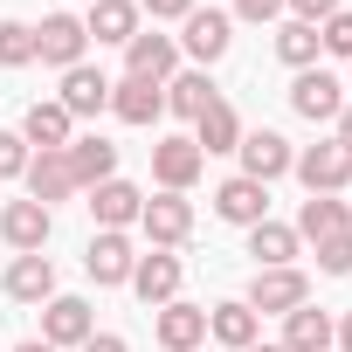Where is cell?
I'll list each match as a JSON object with an SVG mask.
<instances>
[{
	"mask_svg": "<svg viewBox=\"0 0 352 352\" xmlns=\"http://www.w3.org/2000/svg\"><path fill=\"white\" fill-rule=\"evenodd\" d=\"M69 173H76V187L90 194V187H104V180H118V145L111 138H69Z\"/></svg>",
	"mask_w": 352,
	"mask_h": 352,
	"instance_id": "cell-21",
	"label": "cell"
},
{
	"mask_svg": "<svg viewBox=\"0 0 352 352\" xmlns=\"http://www.w3.org/2000/svg\"><path fill=\"white\" fill-rule=\"evenodd\" d=\"M290 173H297L311 194H345V187H352V152H345L338 138H324V145H304V152L290 159Z\"/></svg>",
	"mask_w": 352,
	"mask_h": 352,
	"instance_id": "cell-3",
	"label": "cell"
},
{
	"mask_svg": "<svg viewBox=\"0 0 352 352\" xmlns=\"http://www.w3.org/2000/svg\"><path fill=\"white\" fill-rule=\"evenodd\" d=\"M173 42H180V56H194V69H214V63L228 56V42H235V21H228L221 8H194Z\"/></svg>",
	"mask_w": 352,
	"mask_h": 352,
	"instance_id": "cell-1",
	"label": "cell"
},
{
	"mask_svg": "<svg viewBox=\"0 0 352 352\" xmlns=\"http://www.w3.org/2000/svg\"><path fill=\"white\" fill-rule=\"evenodd\" d=\"M131 263H138V249H131V235H124V228H97V235H90V249H83V270H90V283H97V290L131 283Z\"/></svg>",
	"mask_w": 352,
	"mask_h": 352,
	"instance_id": "cell-5",
	"label": "cell"
},
{
	"mask_svg": "<svg viewBox=\"0 0 352 352\" xmlns=\"http://www.w3.org/2000/svg\"><path fill=\"white\" fill-rule=\"evenodd\" d=\"M214 214L235 221V228H256V221H270V187L249 180V173H235V180L214 187Z\"/></svg>",
	"mask_w": 352,
	"mask_h": 352,
	"instance_id": "cell-14",
	"label": "cell"
},
{
	"mask_svg": "<svg viewBox=\"0 0 352 352\" xmlns=\"http://www.w3.org/2000/svg\"><path fill=\"white\" fill-rule=\"evenodd\" d=\"M21 180H28V201H42L49 214H56V201H76V194H83L76 173H69V152H35Z\"/></svg>",
	"mask_w": 352,
	"mask_h": 352,
	"instance_id": "cell-11",
	"label": "cell"
},
{
	"mask_svg": "<svg viewBox=\"0 0 352 352\" xmlns=\"http://www.w3.org/2000/svg\"><path fill=\"white\" fill-rule=\"evenodd\" d=\"M90 331H97V318H90L83 297H63V290H56V297L42 304V338H49L56 352H63V345H83Z\"/></svg>",
	"mask_w": 352,
	"mask_h": 352,
	"instance_id": "cell-16",
	"label": "cell"
},
{
	"mask_svg": "<svg viewBox=\"0 0 352 352\" xmlns=\"http://www.w3.org/2000/svg\"><path fill=\"white\" fill-rule=\"evenodd\" d=\"M242 173H249V180H283V173H290V159H297V145L283 138V131H242Z\"/></svg>",
	"mask_w": 352,
	"mask_h": 352,
	"instance_id": "cell-13",
	"label": "cell"
},
{
	"mask_svg": "<svg viewBox=\"0 0 352 352\" xmlns=\"http://www.w3.org/2000/svg\"><path fill=\"white\" fill-rule=\"evenodd\" d=\"M8 352H56L49 338H21V345H8Z\"/></svg>",
	"mask_w": 352,
	"mask_h": 352,
	"instance_id": "cell-41",
	"label": "cell"
},
{
	"mask_svg": "<svg viewBox=\"0 0 352 352\" xmlns=\"http://www.w3.org/2000/svg\"><path fill=\"white\" fill-rule=\"evenodd\" d=\"M8 297L14 304H49L56 297V263L49 256H14L8 263Z\"/></svg>",
	"mask_w": 352,
	"mask_h": 352,
	"instance_id": "cell-25",
	"label": "cell"
},
{
	"mask_svg": "<svg viewBox=\"0 0 352 352\" xmlns=\"http://www.w3.org/2000/svg\"><path fill=\"white\" fill-rule=\"evenodd\" d=\"M83 208H90V221H97V228H131V221H138V208H145V194H138L131 180H104V187H90V201H83Z\"/></svg>",
	"mask_w": 352,
	"mask_h": 352,
	"instance_id": "cell-20",
	"label": "cell"
},
{
	"mask_svg": "<svg viewBox=\"0 0 352 352\" xmlns=\"http://www.w3.org/2000/svg\"><path fill=\"white\" fill-rule=\"evenodd\" d=\"M208 104H221V90H214L208 69H180V76H166V111H173V118H187V124H194Z\"/></svg>",
	"mask_w": 352,
	"mask_h": 352,
	"instance_id": "cell-24",
	"label": "cell"
},
{
	"mask_svg": "<svg viewBox=\"0 0 352 352\" xmlns=\"http://www.w3.org/2000/svg\"><path fill=\"white\" fill-rule=\"evenodd\" d=\"M152 338H159L166 352H194V345L208 338V311H201V304H187V297H173V304H159Z\"/></svg>",
	"mask_w": 352,
	"mask_h": 352,
	"instance_id": "cell-15",
	"label": "cell"
},
{
	"mask_svg": "<svg viewBox=\"0 0 352 352\" xmlns=\"http://www.w3.org/2000/svg\"><path fill=\"white\" fill-rule=\"evenodd\" d=\"M111 111H118L124 124H159V118H166V83L118 76V83H111Z\"/></svg>",
	"mask_w": 352,
	"mask_h": 352,
	"instance_id": "cell-18",
	"label": "cell"
},
{
	"mask_svg": "<svg viewBox=\"0 0 352 352\" xmlns=\"http://www.w3.org/2000/svg\"><path fill=\"white\" fill-rule=\"evenodd\" d=\"M194 145H201V159L208 152H235L242 145V118H235V104L221 97V104H208L201 118H194Z\"/></svg>",
	"mask_w": 352,
	"mask_h": 352,
	"instance_id": "cell-28",
	"label": "cell"
},
{
	"mask_svg": "<svg viewBox=\"0 0 352 352\" xmlns=\"http://www.w3.org/2000/svg\"><path fill=\"white\" fill-rule=\"evenodd\" d=\"M256 318L263 311H276V318H290L297 304H311V276L297 270V263H283V270H256V283H249V297H242Z\"/></svg>",
	"mask_w": 352,
	"mask_h": 352,
	"instance_id": "cell-2",
	"label": "cell"
},
{
	"mask_svg": "<svg viewBox=\"0 0 352 352\" xmlns=\"http://www.w3.org/2000/svg\"><path fill=\"white\" fill-rule=\"evenodd\" d=\"M331 311H318V304H297L290 318H283V352H331Z\"/></svg>",
	"mask_w": 352,
	"mask_h": 352,
	"instance_id": "cell-27",
	"label": "cell"
},
{
	"mask_svg": "<svg viewBox=\"0 0 352 352\" xmlns=\"http://www.w3.org/2000/svg\"><path fill=\"white\" fill-rule=\"evenodd\" d=\"M49 235H56V214H49L42 201H8V208H0V242H8V249L42 256Z\"/></svg>",
	"mask_w": 352,
	"mask_h": 352,
	"instance_id": "cell-9",
	"label": "cell"
},
{
	"mask_svg": "<svg viewBox=\"0 0 352 352\" xmlns=\"http://www.w3.org/2000/svg\"><path fill=\"white\" fill-rule=\"evenodd\" d=\"M297 249H304V242H297V228H283V221H256V228H249V256H256V270H283Z\"/></svg>",
	"mask_w": 352,
	"mask_h": 352,
	"instance_id": "cell-29",
	"label": "cell"
},
{
	"mask_svg": "<svg viewBox=\"0 0 352 352\" xmlns=\"http://www.w3.org/2000/svg\"><path fill=\"white\" fill-rule=\"evenodd\" d=\"M345 104H352V97H345V83H338L331 69H297V83H290V111H297V118H311V124H338Z\"/></svg>",
	"mask_w": 352,
	"mask_h": 352,
	"instance_id": "cell-4",
	"label": "cell"
},
{
	"mask_svg": "<svg viewBox=\"0 0 352 352\" xmlns=\"http://www.w3.org/2000/svg\"><path fill=\"white\" fill-rule=\"evenodd\" d=\"M331 345H338V352H352V311L338 318V331H331Z\"/></svg>",
	"mask_w": 352,
	"mask_h": 352,
	"instance_id": "cell-39",
	"label": "cell"
},
{
	"mask_svg": "<svg viewBox=\"0 0 352 352\" xmlns=\"http://www.w3.org/2000/svg\"><path fill=\"white\" fill-rule=\"evenodd\" d=\"M201 8V0H138V14H152V21H187Z\"/></svg>",
	"mask_w": 352,
	"mask_h": 352,
	"instance_id": "cell-35",
	"label": "cell"
},
{
	"mask_svg": "<svg viewBox=\"0 0 352 352\" xmlns=\"http://www.w3.org/2000/svg\"><path fill=\"white\" fill-rule=\"evenodd\" d=\"M318 49H324V42H318L311 21H283V28H276V56H283L290 69H318Z\"/></svg>",
	"mask_w": 352,
	"mask_h": 352,
	"instance_id": "cell-30",
	"label": "cell"
},
{
	"mask_svg": "<svg viewBox=\"0 0 352 352\" xmlns=\"http://www.w3.org/2000/svg\"><path fill=\"white\" fill-rule=\"evenodd\" d=\"M138 228H145L152 249H180V242L194 235V201H187V194H152V201L138 208Z\"/></svg>",
	"mask_w": 352,
	"mask_h": 352,
	"instance_id": "cell-6",
	"label": "cell"
},
{
	"mask_svg": "<svg viewBox=\"0 0 352 352\" xmlns=\"http://www.w3.org/2000/svg\"><path fill=\"white\" fill-rule=\"evenodd\" d=\"M352 228V208L338 201V194H311L304 208H297V242H331V235H345Z\"/></svg>",
	"mask_w": 352,
	"mask_h": 352,
	"instance_id": "cell-22",
	"label": "cell"
},
{
	"mask_svg": "<svg viewBox=\"0 0 352 352\" xmlns=\"http://www.w3.org/2000/svg\"><path fill=\"white\" fill-rule=\"evenodd\" d=\"M131 290H138V304H145V311L173 304V297H180V256H173V249L138 256V263H131Z\"/></svg>",
	"mask_w": 352,
	"mask_h": 352,
	"instance_id": "cell-12",
	"label": "cell"
},
{
	"mask_svg": "<svg viewBox=\"0 0 352 352\" xmlns=\"http://www.w3.org/2000/svg\"><path fill=\"white\" fill-rule=\"evenodd\" d=\"M76 352H131V345H124V338H118V331H90V338H83V345H76Z\"/></svg>",
	"mask_w": 352,
	"mask_h": 352,
	"instance_id": "cell-38",
	"label": "cell"
},
{
	"mask_svg": "<svg viewBox=\"0 0 352 352\" xmlns=\"http://www.w3.org/2000/svg\"><path fill=\"white\" fill-rule=\"evenodd\" d=\"M56 104L69 118H97V111H111V76L90 69V63H76V69H63V97Z\"/></svg>",
	"mask_w": 352,
	"mask_h": 352,
	"instance_id": "cell-17",
	"label": "cell"
},
{
	"mask_svg": "<svg viewBox=\"0 0 352 352\" xmlns=\"http://www.w3.org/2000/svg\"><path fill=\"white\" fill-rule=\"evenodd\" d=\"M0 352H8V345H0Z\"/></svg>",
	"mask_w": 352,
	"mask_h": 352,
	"instance_id": "cell-44",
	"label": "cell"
},
{
	"mask_svg": "<svg viewBox=\"0 0 352 352\" xmlns=\"http://www.w3.org/2000/svg\"><path fill=\"white\" fill-rule=\"evenodd\" d=\"M345 90H352V76H345Z\"/></svg>",
	"mask_w": 352,
	"mask_h": 352,
	"instance_id": "cell-43",
	"label": "cell"
},
{
	"mask_svg": "<svg viewBox=\"0 0 352 352\" xmlns=\"http://www.w3.org/2000/svg\"><path fill=\"white\" fill-rule=\"evenodd\" d=\"M283 8H290V21H311V28H318V21L338 14V0H283Z\"/></svg>",
	"mask_w": 352,
	"mask_h": 352,
	"instance_id": "cell-36",
	"label": "cell"
},
{
	"mask_svg": "<svg viewBox=\"0 0 352 352\" xmlns=\"http://www.w3.org/2000/svg\"><path fill=\"white\" fill-rule=\"evenodd\" d=\"M276 14H283V0H235L228 21H276Z\"/></svg>",
	"mask_w": 352,
	"mask_h": 352,
	"instance_id": "cell-37",
	"label": "cell"
},
{
	"mask_svg": "<svg viewBox=\"0 0 352 352\" xmlns=\"http://www.w3.org/2000/svg\"><path fill=\"white\" fill-rule=\"evenodd\" d=\"M256 331H263V318H256L242 297H228V304H214V311H208V338H221L228 352H249V345H256Z\"/></svg>",
	"mask_w": 352,
	"mask_h": 352,
	"instance_id": "cell-26",
	"label": "cell"
},
{
	"mask_svg": "<svg viewBox=\"0 0 352 352\" xmlns=\"http://www.w3.org/2000/svg\"><path fill=\"white\" fill-rule=\"evenodd\" d=\"M83 35L90 42H131L138 35V0H90V14H83Z\"/></svg>",
	"mask_w": 352,
	"mask_h": 352,
	"instance_id": "cell-23",
	"label": "cell"
},
{
	"mask_svg": "<svg viewBox=\"0 0 352 352\" xmlns=\"http://www.w3.org/2000/svg\"><path fill=\"white\" fill-rule=\"evenodd\" d=\"M201 173H208V159H201L194 138H159V145H152V180H159V194H187Z\"/></svg>",
	"mask_w": 352,
	"mask_h": 352,
	"instance_id": "cell-7",
	"label": "cell"
},
{
	"mask_svg": "<svg viewBox=\"0 0 352 352\" xmlns=\"http://www.w3.org/2000/svg\"><path fill=\"white\" fill-rule=\"evenodd\" d=\"M21 138L35 145V152H69V138H76V118L49 97V104H28V118H21Z\"/></svg>",
	"mask_w": 352,
	"mask_h": 352,
	"instance_id": "cell-19",
	"label": "cell"
},
{
	"mask_svg": "<svg viewBox=\"0 0 352 352\" xmlns=\"http://www.w3.org/2000/svg\"><path fill=\"white\" fill-rule=\"evenodd\" d=\"M124 76H145V83L180 76V42L159 35V28H138V35L124 42Z\"/></svg>",
	"mask_w": 352,
	"mask_h": 352,
	"instance_id": "cell-8",
	"label": "cell"
},
{
	"mask_svg": "<svg viewBox=\"0 0 352 352\" xmlns=\"http://www.w3.org/2000/svg\"><path fill=\"white\" fill-rule=\"evenodd\" d=\"M338 145H345V152H352V104H345V111H338Z\"/></svg>",
	"mask_w": 352,
	"mask_h": 352,
	"instance_id": "cell-40",
	"label": "cell"
},
{
	"mask_svg": "<svg viewBox=\"0 0 352 352\" xmlns=\"http://www.w3.org/2000/svg\"><path fill=\"white\" fill-rule=\"evenodd\" d=\"M28 159H35V152H28V138H21V131H0V180H21Z\"/></svg>",
	"mask_w": 352,
	"mask_h": 352,
	"instance_id": "cell-33",
	"label": "cell"
},
{
	"mask_svg": "<svg viewBox=\"0 0 352 352\" xmlns=\"http://www.w3.org/2000/svg\"><path fill=\"white\" fill-rule=\"evenodd\" d=\"M83 49H90V35H83L76 14H49V21L35 28V63H49V69H76Z\"/></svg>",
	"mask_w": 352,
	"mask_h": 352,
	"instance_id": "cell-10",
	"label": "cell"
},
{
	"mask_svg": "<svg viewBox=\"0 0 352 352\" xmlns=\"http://www.w3.org/2000/svg\"><path fill=\"white\" fill-rule=\"evenodd\" d=\"M318 270L324 276H352V228L331 235V242H318Z\"/></svg>",
	"mask_w": 352,
	"mask_h": 352,
	"instance_id": "cell-34",
	"label": "cell"
},
{
	"mask_svg": "<svg viewBox=\"0 0 352 352\" xmlns=\"http://www.w3.org/2000/svg\"><path fill=\"white\" fill-rule=\"evenodd\" d=\"M249 352H283V345H249Z\"/></svg>",
	"mask_w": 352,
	"mask_h": 352,
	"instance_id": "cell-42",
	"label": "cell"
},
{
	"mask_svg": "<svg viewBox=\"0 0 352 352\" xmlns=\"http://www.w3.org/2000/svg\"><path fill=\"white\" fill-rule=\"evenodd\" d=\"M318 42H324V56H345L352 63V8H338L331 21H318Z\"/></svg>",
	"mask_w": 352,
	"mask_h": 352,
	"instance_id": "cell-32",
	"label": "cell"
},
{
	"mask_svg": "<svg viewBox=\"0 0 352 352\" xmlns=\"http://www.w3.org/2000/svg\"><path fill=\"white\" fill-rule=\"evenodd\" d=\"M35 63V28L28 21H0V69H28Z\"/></svg>",
	"mask_w": 352,
	"mask_h": 352,
	"instance_id": "cell-31",
	"label": "cell"
}]
</instances>
